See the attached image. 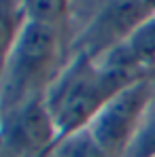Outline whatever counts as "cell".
Listing matches in <instances>:
<instances>
[{
    "label": "cell",
    "instance_id": "cell-7",
    "mask_svg": "<svg viewBox=\"0 0 155 157\" xmlns=\"http://www.w3.org/2000/svg\"><path fill=\"white\" fill-rule=\"evenodd\" d=\"M26 21L21 0H0V68L4 66Z\"/></svg>",
    "mask_w": 155,
    "mask_h": 157
},
{
    "label": "cell",
    "instance_id": "cell-3",
    "mask_svg": "<svg viewBox=\"0 0 155 157\" xmlns=\"http://www.w3.org/2000/svg\"><path fill=\"white\" fill-rule=\"evenodd\" d=\"M149 15L142 0H104L83 28L68 38V53L104 57L121 47Z\"/></svg>",
    "mask_w": 155,
    "mask_h": 157
},
{
    "label": "cell",
    "instance_id": "cell-12",
    "mask_svg": "<svg viewBox=\"0 0 155 157\" xmlns=\"http://www.w3.org/2000/svg\"><path fill=\"white\" fill-rule=\"evenodd\" d=\"M0 157H6V153H4V149H2V144H0Z\"/></svg>",
    "mask_w": 155,
    "mask_h": 157
},
{
    "label": "cell",
    "instance_id": "cell-1",
    "mask_svg": "<svg viewBox=\"0 0 155 157\" xmlns=\"http://www.w3.org/2000/svg\"><path fill=\"white\" fill-rule=\"evenodd\" d=\"M142 77L147 75L132 66L119 49L98 59L85 53L70 55L64 70L45 94V104L60 138L87 128L115 94Z\"/></svg>",
    "mask_w": 155,
    "mask_h": 157
},
{
    "label": "cell",
    "instance_id": "cell-9",
    "mask_svg": "<svg viewBox=\"0 0 155 157\" xmlns=\"http://www.w3.org/2000/svg\"><path fill=\"white\" fill-rule=\"evenodd\" d=\"M47 157H110L100 142L94 138V134L83 128L72 134H66L57 138V142L51 147Z\"/></svg>",
    "mask_w": 155,
    "mask_h": 157
},
{
    "label": "cell",
    "instance_id": "cell-6",
    "mask_svg": "<svg viewBox=\"0 0 155 157\" xmlns=\"http://www.w3.org/2000/svg\"><path fill=\"white\" fill-rule=\"evenodd\" d=\"M117 49L142 75L155 77V13L149 15L136 28V32Z\"/></svg>",
    "mask_w": 155,
    "mask_h": 157
},
{
    "label": "cell",
    "instance_id": "cell-5",
    "mask_svg": "<svg viewBox=\"0 0 155 157\" xmlns=\"http://www.w3.org/2000/svg\"><path fill=\"white\" fill-rule=\"evenodd\" d=\"M60 134L45 98L0 113V144L6 157H47Z\"/></svg>",
    "mask_w": 155,
    "mask_h": 157
},
{
    "label": "cell",
    "instance_id": "cell-10",
    "mask_svg": "<svg viewBox=\"0 0 155 157\" xmlns=\"http://www.w3.org/2000/svg\"><path fill=\"white\" fill-rule=\"evenodd\" d=\"M123 157H155V91Z\"/></svg>",
    "mask_w": 155,
    "mask_h": 157
},
{
    "label": "cell",
    "instance_id": "cell-2",
    "mask_svg": "<svg viewBox=\"0 0 155 157\" xmlns=\"http://www.w3.org/2000/svg\"><path fill=\"white\" fill-rule=\"evenodd\" d=\"M68 59L64 30L26 21L0 68V113L28 100L45 98Z\"/></svg>",
    "mask_w": 155,
    "mask_h": 157
},
{
    "label": "cell",
    "instance_id": "cell-8",
    "mask_svg": "<svg viewBox=\"0 0 155 157\" xmlns=\"http://www.w3.org/2000/svg\"><path fill=\"white\" fill-rule=\"evenodd\" d=\"M28 21L60 28L66 32L72 0H21Z\"/></svg>",
    "mask_w": 155,
    "mask_h": 157
},
{
    "label": "cell",
    "instance_id": "cell-4",
    "mask_svg": "<svg viewBox=\"0 0 155 157\" xmlns=\"http://www.w3.org/2000/svg\"><path fill=\"white\" fill-rule=\"evenodd\" d=\"M155 91V77H142L115 94L91 119L87 130L110 157H123Z\"/></svg>",
    "mask_w": 155,
    "mask_h": 157
},
{
    "label": "cell",
    "instance_id": "cell-11",
    "mask_svg": "<svg viewBox=\"0 0 155 157\" xmlns=\"http://www.w3.org/2000/svg\"><path fill=\"white\" fill-rule=\"evenodd\" d=\"M142 2H145V6L149 9V13L153 15V13H155V0H142Z\"/></svg>",
    "mask_w": 155,
    "mask_h": 157
}]
</instances>
